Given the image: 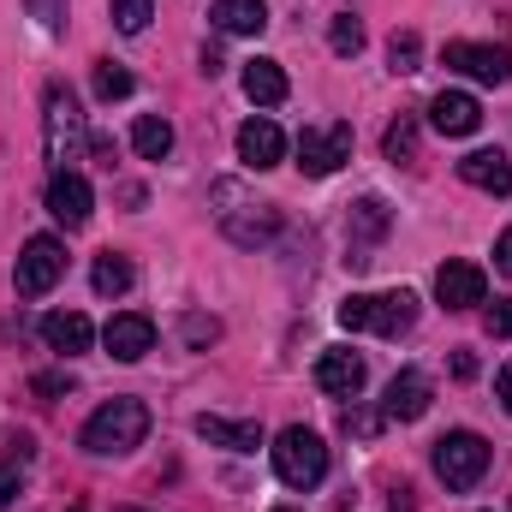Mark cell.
Returning <instances> with one entry per match:
<instances>
[{"label": "cell", "mask_w": 512, "mask_h": 512, "mask_svg": "<svg viewBox=\"0 0 512 512\" xmlns=\"http://www.w3.org/2000/svg\"><path fill=\"white\" fill-rule=\"evenodd\" d=\"M215 340H221L215 316H185V346H215Z\"/></svg>", "instance_id": "obj_31"}, {"label": "cell", "mask_w": 512, "mask_h": 512, "mask_svg": "<svg viewBox=\"0 0 512 512\" xmlns=\"http://www.w3.org/2000/svg\"><path fill=\"white\" fill-rule=\"evenodd\" d=\"M42 340H48V352L78 358V352H90L96 328H90V316H84V310H54V316H42Z\"/></svg>", "instance_id": "obj_18"}, {"label": "cell", "mask_w": 512, "mask_h": 512, "mask_svg": "<svg viewBox=\"0 0 512 512\" xmlns=\"http://www.w3.org/2000/svg\"><path fill=\"white\" fill-rule=\"evenodd\" d=\"M30 6V18L42 24V30H60L66 24V0H24Z\"/></svg>", "instance_id": "obj_32"}, {"label": "cell", "mask_w": 512, "mask_h": 512, "mask_svg": "<svg viewBox=\"0 0 512 512\" xmlns=\"http://www.w3.org/2000/svg\"><path fill=\"white\" fill-rule=\"evenodd\" d=\"M24 465H30V435H6V441H0V512L12 507Z\"/></svg>", "instance_id": "obj_23"}, {"label": "cell", "mask_w": 512, "mask_h": 512, "mask_svg": "<svg viewBox=\"0 0 512 512\" xmlns=\"http://www.w3.org/2000/svg\"><path fill=\"white\" fill-rule=\"evenodd\" d=\"M429 399H435V387H429L423 370H399V376L387 382L382 417H393V423H417V417L429 411Z\"/></svg>", "instance_id": "obj_13"}, {"label": "cell", "mask_w": 512, "mask_h": 512, "mask_svg": "<svg viewBox=\"0 0 512 512\" xmlns=\"http://www.w3.org/2000/svg\"><path fill=\"white\" fill-rule=\"evenodd\" d=\"M60 274H66V245L42 233V239H30V245L18 251L12 286H18V298H42V292H54V286H60Z\"/></svg>", "instance_id": "obj_6"}, {"label": "cell", "mask_w": 512, "mask_h": 512, "mask_svg": "<svg viewBox=\"0 0 512 512\" xmlns=\"http://www.w3.org/2000/svg\"><path fill=\"white\" fill-rule=\"evenodd\" d=\"M102 346H108V358L137 364V358H149V352H155V322H149V316H137V310H126V316H114V322L102 328Z\"/></svg>", "instance_id": "obj_11"}, {"label": "cell", "mask_w": 512, "mask_h": 512, "mask_svg": "<svg viewBox=\"0 0 512 512\" xmlns=\"http://www.w3.org/2000/svg\"><path fill=\"white\" fill-rule=\"evenodd\" d=\"M495 393H501V405H507V417H512V364L495 376Z\"/></svg>", "instance_id": "obj_38"}, {"label": "cell", "mask_w": 512, "mask_h": 512, "mask_svg": "<svg viewBox=\"0 0 512 512\" xmlns=\"http://www.w3.org/2000/svg\"><path fill=\"white\" fill-rule=\"evenodd\" d=\"M387 221H393V215H387L382 197H358V203H352V227H346V233H352V245H376V239L387 233Z\"/></svg>", "instance_id": "obj_25"}, {"label": "cell", "mask_w": 512, "mask_h": 512, "mask_svg": "<svg viewBox=\"0 0 512 512\" xmlns=\"http://www.w3.org/2000/svg\"><path fill=\"white\" fill-rule=\"evenodd\" d=\"M429 126L441 131V137H471V131L483 126V108H477V96H465V90H441V96L429 102Z\"/></svg>", "instance_id": "obj_16"}, {"label": "cell", "mask_w": 512, "mask_h": 512, "mask_svg": "<svg viewBox=\"0 0 512 512\" xmlns=\"http://www.w3.org/2000/svg\"><path fill=\"white\" fill-rule=\"evenodd\" d=\"M90 286H96L102 298H120V292H131V286H137V268H131V256L102 251V256H96V268H90Z\"/></svg>", "instance_id": "obj_22"}, {"label": "cell", "mask_w": 512, "mask_h": 512, "mask_svg": "<svg viewBox=\"0 0 512 512\" xmlns=\"http://www.w3.org/2000/svg\"><path fill=\"white\" fill-rule=\"evenodd\" d=\"M435 298H441L447 310H477V304L489 298V274H483L477 262H465V256H447V262L435 268Z\"/></svg>", "instance_id": "obj_8"}, {"label": "cell", "mask_w": 512, "mask_h": 512, "mask_svg": "<svg viewBox=\"0 0 512 512\" xmlns=\"http://www.w3.org/2000/svg\"><path fill=\"white\" fill-rule=\"evenodd\" d=\"M96 96H102V102H126L131 96V72L126 66H114V60H96Z\"/></svg>", "instance_id": "obj_29"}, {"label": "cell", "mask_w": 512, "mask_h": 512, "mask_svg": "<svg viewBox=\"0 0 512 512\" xmlns=\"http://www.w3.org/2000/svg\"><path fill=\"white\" fill-rule=\"evenodd\" d=\"M441 60H447L453 72L477 78V84H507L512 78V54L507 48H495V42H447Z\"/></svg>", "instance_id": "obj_9"}, {"label": "cell", "mask_w": 512, "mask_h": 512, "mask_svg": "<svg viewBox=\"0 0 512 512\" xmlns=\"http://www.w3.org/2000/svg\"><path fill=\"white\" fill-rule=\"evenodd\" d=\"M364 358L358 352H346V346H328L322 358H316V387L322 393H340V399H358L364 393Z\"/></svg>", "instance_id": "obj_12"}, {"label": "cell", "mask_w": 512, "mask_h": 512, "mask_svg": "<svg viewBox=\"0 0 512 512\" xmlns=\"http://www.w3.org/2000/svg\"><path fill=\"white\" fill-rule=\"evenodd\" d=\"M72 512H90V507H72Z\"/></svg>", "instance_id": "obj_40"}, {"label": "cell", "mask_w": 512, "mask_h": 512, "mask_svg": "<svg viewBox=\"0 0 512 512\" xmlns=\"http://www.w3.org/2000/svg\"><path fill=\"white\" fill-rule=\"evenodd\" d=\"M143 435H149V405L143 399H108V405H96L90 411V423H84V453H96V459H126L143 447Z\"/></svg>", "instance_id": "obj_2"}, {"label": "cell", "mask_w": 512, "mask_h": 512, "mask_svg": "<svg viewBox=\"0 0 512 512\" xmlns=\"http://www.w3.org/2000/svg\"><path fill=\"white\" fill-rule=\"evenodd\" d=\"M340 423H346V435H376L382 429V411H346Z\"/></svg>", "instance_id": "obj_33"}, {"label": "cell", "mask_w": 512, "mask_h": 512, "mask_svg": "<svg viewBox=\"0 0 512 512\" xmlns=\"http://www.w3.org/2000/svg\"><path fill=\"white\" fill-rule=\"evenodd\" d=\"M417 60H423V36H417V30H393V42H387V66H393L399 78H411Z\"/></svg>", "instance_id": "obj_27"}, {"label": "cell", "mask_w": 512, "mask_h": 512, "mask_svg": "<svg viewBox=\"0 0 512 512\" xmlns=\"http://www.w3.org/2000/svg\"><path fill=\"white\" fill-rule=\"evenodd\" d=\"M382 155L393 161V167H411V161H417V120H411V114H399V120L387 126Z\"/></svg>", "instance_id": "obj_26"}, {"label": "cell", "mask_w": 512, "mask_h": 512, "mask_svg": "<svg viewBox=\"0 0 512 512\" xmlns=\"http://www.w3.org/2000/svg\"><path fill=\"white\" fill-rule=\"evenodd\" d=\"M274 512H298V507H274Z\"/></svg>", "instance_id": "obj_39"}, {"label": "cell", "mask_w": 512, "mask_h": 512, "mask_svg": "<svg viewBox=\"0 0 512 512\" xmlns=\"http://www.w3.org/2000/svg\"><path fill=\"white\" fill-rule=\"evenodd\" d=\"M131 149H137L143 161H167V155H173V126H167L161 114H143V120L131 126Z\"/></svg>", "instance_id": "obj_24"}, {"label": "cell", "mask_w": 512, "mask_h": 512, "mask_svg": "<svg viewBox=\"0 0 512 512\" xmlns=\"http://www.w3.org/2000/svg\"><path fill=\"white\" fill-rule=\"evenodd\" d=\"M209 18H215V30H227V36H262L268 0H215Z\"/></svg>", "instance_id": "obj_20"}, {"label": "cell", "mask_w": 512, "mask_h": 512, "mask_svg": "<svg viewBox=\"0 0 512 512\" xmlns=\"http://www.w3.org/2000/svg\"><path fill=\"white\" fill-rule=\"evenodd\" d=\"M453 376L471 382V376H477V358H471V352H453Z\"/></svg>", "instance_id": "obj_37"}, {"label": "cell", "mask_w": 512, "mask_h": 512, "mask_svg": "<svg viewBox=\"0 0 512 512\" xmlns=\"http://www.w3.org/2000/svg\"><path fill=\"white\" fill-rule=\"evenodd\" d=\"M489 441L483 435H471V429H453V435H441L435 441V477L447 483V489H477L483 477H489Z\"/></svg>", "instance_id": "obj_5"}, {"label": "cell", "mask_w": 512, "mask_h": 512, "mask_svg": "<svg viewBox=\"0 0 512 512\" xmlns=\"http://www.w3.org/2000/svg\"><path fill=\"white\" fill-rule=\"evenodd\" d=\"M84 149H90L84 108H78V96H72L66 84H54V90L42 96V155H48L54 173H78Z\"/></svg>", "instance_id": "obj_1"}, {"label": "cell", "mask_w": 512, "mask_h": 512, "mask_svg": "<svg viewBox=\"0 0 512 512\" xmlns=\"http://www.w3.org/2000/svg\"><path fill=\"white\" fill-rule=\"evenodd\" d=\"M495 268H501V274L512 280V227L501 233V239H495Z\"/></svg>", "instance_id": "obj_35"}, {"label": "cell", "mask_w": 512, "mask_h": 512, "mask_svg": "<svg viewBox=\"0 0 512 512\" xmlns=\"http://www.w3.org/2000/svg\"><path fill=\"white\" fill-rule=\"evenodd\" d=\"M268 453H274V477H280L286 489H316V483L328 477V441H322L316 429H304V423L280 429Z\"/></svg>", "instance_id": "obj_4"}, {"label": "cell", "mask_w": 512, "mask_h": 512, "mask_svg": "<svg viewBox=\"0 0 512 512\" xmlns=\"http://www.w3.org/2000/svg\"><path fill=\"white\" fill-rule=\"evenodd\" d=\"M352 161V126H304L298 137V167L310 179H328Z\"/></svg>", "instance_id": "obj_7"}, {"label": "cell", "mask_w": 512, "mask_h": 512, "mask_svg": "<svg viewBox=\"0 0 512 512\" xmlns=\"http://www.w3.org/2000/svg\"><path fill=\"white\" fill-rule=\"evenodd\" d=\"M483 322H489V334H495V340H512V304H495Z\"/></svg>", "instance_id": "obj_34"}, {"label": "cell", "mask_w": 512, "mask_h": 512, "mask_svg": "<svg viewBox=\"0 0 512 512\" xmlns=\"http://www.w3.org/2000/svg\"><path fill=\"white\" fill-rule=\"evenodd\" d=\"M459 179L471 185V191H489V197H512V161L501 149H471L465 161H459Z\"/></svg>", "instance_id": "obj_15"}, {"label": "cell", "mask_w": 512, "mask_h": 512, "mask_svg": "<svg viewBox=\"0 0 512 512\" xmlns=\"http://www.w3.org/2000/svg\"><path fill=\"white\" fill-rule=\"evenodd\" d=\"M417 322V292H352L340 304V328H358V334H382V340H399L411 334Z\"/></svg>", "instance_id": "obj_3"}, {"label": "cell", "mask_w": 512, "mask_h": 512, "mask_svg": "<svg viewBox=\"0 0 512 512\" xmlns=\"http://www.w3.org/2000/svg\"><path fill=\"white\" fill-rule=\"evenodd\" d=\"M245 96H251L256 108H280L286 102V72H280V60H245Z\"/></svg>", "instance_id": "obj_21"}, {"label": "cell", "mask_w": 512, "mask_h": 512, "mask_svg": "<svg viewBox=\"0 0 512 512\" xmlns=\"http://www.w3.org/2000/svg\"><path fill=\"white\" fill-rule=\"evenodd\" d=\"M221 227L233 245H268L280 233V209L274 203H239V209H221Z\"/></svg>", "instance_id": "obj_14"}, {"label": "cell", "mask_w": 512, "mask_h": 512, "mask_svg": "<svg viewBox=\"0 0 512 512\" xmlns=\"http://www.w3.org/2000/svg\"><path fill=\"white\" fill-rule=\"evenodd\" d=\"M36 393H48V399H54V393H66V387H72V376H36Z\"/></svg>", "instance_id": "obj_36"}, {"label": "cell", "mask_w": 512, "mask_h": 512, "mask_svg": "<svg viewBox=\"0 0 512 512\" xmlns=\"http://www.w3.org/2000/svg\"><path fill=\"white\" fill-rule=\"evenodd\" d=\"M328 48H334L340 60H352V54H364V24H358L352 12H340V18L328 24Z\"/></svg>", "instance_id": "obj_28"}, {"label": "cell", "mask_w": 512, "mask_h": 512, "mask_svg": "<svg viewBox=\"0 0 512 512\" xmlns=\"http://www.w3.org/2000/svg\"><path fill=\"white\" fill-rule=\"evenodd\" d=\"M149 18H155V0H114V24H120L126 36H143Z\"/></svg>", "instance_id": "obj_30"}, {"label": "cell", "mask_w": 512, "mask_h": 512, "mask_svg": "<svg viewBox=\"0 0 512 512\" xmlns=\"http://www.w3.org/2000/svg\"><path fill=\"white\" fill-rule=\"evenodd\" d=\"M280 155H286V137H280L274 120H245V126H239V161H245L251 173L280 167Z\"/></svg>", "instance_id": "obj_17"}, {"label": "cell", "mask_w": 512, "mask_h": 512, "mask_svg": "<svg viewBox=\"0 0 512 512\" xmlns=\"http://www.w3.org/2000/svg\"><path fill=\"white\" fill-rule=\"evenodd\" d=\"M90 203H96V197H90V179H84V173H54V179H48V215H54L66 233H78V227L90 221Z\"/></svg>", "instance_id": "obj_10"}, {"label": "cell", "mask_w": 512, "mask_h": 512, "mask_svg": "<svg viewBox=\"0 0 512 512\" xmlns=\"http://www.w3.org/2000/svg\"><path fill=\"white\" fill-rule=\"evenodd\" d=\"M197 435L209 441V447H227V453H256L262 447V429L256 423H233V417H197Z\"/></svg>", "instance_id": "obj_19"}]
</instances>
